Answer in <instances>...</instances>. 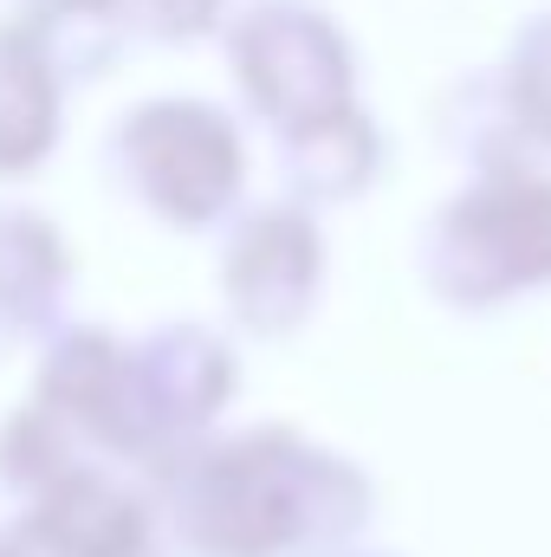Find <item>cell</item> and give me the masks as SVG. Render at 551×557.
Here are the masks:
<instances>
[{
	"label": "cell",
	"instance_id": "obj_1",
	"mask_svg": "<svg viewBox=\"0 0 551 557\" xmlns=\"http://www.w3.org/2000/svg\"><path fill=\"white\" fill-rule=\"evenodd\" d=\"M143 480L182 557H311L364 545L377 519V480L292 421H228Z\"/></svg>",
	"mask_w": 551,
	"mask_h": 557
},
{
	"label": "cell",
	"instance_id": "obj_2",
	"mask_svg": "<svg viewBox=\"0 0 551 557\" xmlns=\"http://www.w3.org/2000/svg\"><path fill=\"white\" fill-rule=\"evenodd\" d=\"M415 278L454 318H493L532 292H551L546 156L461 175V188L415 227Z\"/></svg>",
	"mask_w": 551,
	"mask_h": 557
},
{
	"label": "cell",
	"instance_id": "obj_3",
	"mask_svg": "<svg viewBox=\"0 0 551 557\" xmlns=\"http://www.w3.org/2000/svg\"><path fill=\"white\" fill-rule=\"evenodd\" d=\"M105 182L169 234H221L247 208V124L201 91H149L105 131Z\"/></svg>",
	"mask_w": 551,
	"mask_h": 557
},
{
	"label": "cell",
	"instance_id": "obj_4",
	"mask_svg": "<svg viewBox=\"0 0 551 557\" xmlns=\"http://www.w3.org/2000/svg\"><path fill=\"white\" fill-rule=\"evenodd\" d=\"M234 78V98L254 124L292 137L364 104V65L344 20L318 0H241L215 39Z\"/></svg>",
	"mask_w": 551,
	"mask_h": 557
},
{
	"label": "cell",
	"instance_id": "obj_5",
	"mask_svg": "<svg viewBox=\"0 0 551 557\" xmlns=\"http://www.w3.org/2000/svg\"><path fill=\"white\" fill-rule=\"evenodd\" d=\"M331 285V234L325 214L273 195V201H247L215 247V305L221 324L234 337L254 344H285L298 337Z\"/></svg>",
	"mask_w": 551,
	"mask_h": 557
},
{
	"label": "cell",
	"instance_id": "obj_6",
	"mask_svg": "<svg viewBox=\"0 0 551 557\" xmlns=\"http://www.w3.org/2000/svg\"><path fill=\"white\" fill-rule=\"evenodd\" d=\"M33 403H46L91 454L124 460L149 473L169 447L149 409V383H143L137 337L91 324V318H65L52 337H39V363H33Z\"/></svg>",
	"mask_w": 551,
	"mask_h": 557
},
{
	"label": "cell",
	"instance_id": "obj_7",
	"mask_svg": "<svg viewBox=\"0 0 551 557\" xmlns=\"http://www.w3.org/2000/svg\"><path fill=\"white\" fill-rule=\"evenodd\" d=\"M13 525L33 557H149L169 545L162 506L137 467L124 460H78L52 486L13 506Z\"/></svg>",
	"mask_w": 551,
	"mask_h": 557
},
{
	"label": "cell",
	"instance_id": "obj_8",
	"mask_svg": "<svg viewBox=\"0 0 551 557\" xmlns=\"http://www.w3.org/2000/svg\"><path fill=\"white\" fill-rule=\"evenodd\" d=\"M143 383H149V409L162 428V447L175 454L182 441H201L215 428H228L241 389H247V363H241V337L228 324L208 318H169L137 337Z\"/></svg>",
	"mask_w": 551,
	"mask_h": 557
},
{
	"label": "cell",
	"instance_id": "obj_9",
	"mask_svg": "<svg viewBox=\"0 0 551 557\" xmlns=\"http://www.w3.org/2000/svg\"><path fill=\"white\" fill-rule=\"evenodd\" d=\"M72 278V234L33 201H0V337H52L65 324Z\"/></svg>",
	"mask_w": 551,
	"mask_h": 557
},
{
	"label": "cell",
	"instance_id": "obj_10",
	"mask_svg": "<svg viewBox=\"0 0 551 557\" xmlns=\"http://www.w3.org/2000/svg\"><path fill=\"white\" fill-rule=\"evenodd\" d=\"M273 143H279V195H292V201H305L318 214L364 201L383 182V169H390V137H383V124L364 104H351V111H338L325 124H305V131L273 137Z\"/></svg>",
	"mask_w": 551,
	"mask_h": 557
},
{
	"label": "cell",
	"instance_id": "obj_11",
	"mask_svg": "<svg viewBox=\"0 0 551 557\" xmlns=\"http://www.w3.org/2000/svg\"><path fill=\"white\" fill-rule=\"evenodd\" d=\"M72 85L33 52L20 26L0 20V182H33L65 143Z\"/></svg>",
	"mask_w": 551,
	"mask_h": 557
},
{
	"label": "cell",
	"instance_id": "obj_12",
	"mask_svg": "<svg viewBox=\"0 0 551 557\" xmlns=\"http://www.w3.org/2000/svg\"><path fill=\"white\" fill-rule=\"evenodd\" d=\"M0 20L20 26V33L33 39V52H39L72 91L98 85V78L124 59V46H131V20H124L118 7H91V0H13Z\"/></svg>",
	"mask_w": 551,
	"mask_h": 557
},
{
	"label": "cell",
	"instance_id": "obj_13",
	"mask_svg": "<svg viewBox=\"0 0 551 557\" xmlns=\"http://www.w3.org/2000/svg\"><path fill=\"white\" fill-rule=\"evenodd\" d=\"M428 124H434L441 149H448L467 175H474V169L519 162V156H539V149L526 143V131H519V111H513V98H506L500 65L461 72V78L428 104Z\"/></svg>",
	"mask_w": 551,
	"mask_h": 557
},
{
	"label": "cell",
	"instance_id": "obj_14",
	"mask_svg": "<svg viewBox=\"0 0 551 557\" xmlns=\"http://www.w3.org/2000/svg\"><path fill=\"white\" fill-rule=\"evenodd\" d=\"M78 460H91V447L52 416L46 403L26 396V403H13V409L0 416V486L13 493V506L33 499L39 486H52L59 473H72ZM98 460H105V454H98Z\"/></svg>",
	"mask_w": 551,
	"mask_h": 557
},
{
	"label": "cell",
	"instance_id": "obj_15",
	"mask_svg": "<svg viewBox=\"0 0 551 557\" xmlns=\"http://www.w3.org/2000/svg\"><path fill=\"white\" fill-rule=\"evenodd\" d=\"M500 78H506V98H513V111H519L526 143H532L539 156H551V7L519 20V33L506 39Z\"/></svg>",
	"mask_w": 551,
	"mask_h": 557
},
{
	"label": "cell",
	"instance_id": "obj_16",
	"mask_svg": "<svg viewBox=\"0 0 551 557\" xmlns=\"http://www.w3.org/2000/svg\"><path fill=\"white\" fill-rule=\"evenodd\" d=\"M234 7L241 0H124V20H131V39H149V46H201L228 33Z\"/></svg>",
	"mask_w": 551,
	"mask_h": 557
},
{
	"label": "cell",
	"instance_id": "obj_17",
	"mask_svg": "<svg viewBox=\"0 0 551 557\" xmlns=\"http://www.w3.org/2000/svg\"><path fill=\"white\" fill-rule=\"evenodd\" d=\"M0 557H33V552H26V539H20V525H13V519H0Z\"/></svg>",
	"mask_w": 551,
	"mask_h": 557
},
{
	"label": "cell",
	"instance_id": "obj_18",
	"mask_svg": "<svg viewBox=\"0 0 551 557\" xmlns=\"http://www.w3.org/2000/svg\"><path fill=\"white\" fill-rule=\"evenodd\" d=\"M311 557H396V552H370V545H331V552H311Z\"/></svg>",
	"mask_w": 551,
	"mask_h": 557
},
{
	"label": "cell",
	"instance_id": "obj_19",
	"mask_svg": "<svg viewBox=\"0 0 551 557\" xmlns=\"http://www.w3.org/2000/svg\"><path fill=\"white\" fill-rule=\"evenodd\" d=\"M91 7H118V13H124V0H91Z\"/></svg>",
	"mask_w": 551,
	"mask_h": 557
}]
</instances>
